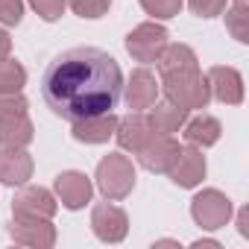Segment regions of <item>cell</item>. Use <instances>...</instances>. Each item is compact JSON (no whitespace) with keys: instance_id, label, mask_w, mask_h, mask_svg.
<instances>
[{"instance_id":"6da1fadb","label":"cell","mask_w":249,"mask_h":249,"mask_svg":"<svg viewBox=\"0 0 249 249\" xmlns=\"http://www.w3.org/2000/svg\"><path fill=\"white\" fill-rule=\"evenodd\" d=\"M123 91L120 65L97 47H73L56 56L41 76V97L47 108L68 120L108 114Z\"/></svg>"},{"instance_id":"7a4b0ae2","label":"cell","mask_w":249,"mask_h":249,"mask_svg":"<svg viewBox=\"0 0 249 249\" xmlns=\"http://www.w3.org/2000/svg\"><path fill=\"white\" fill-rule=\"evenodd\" d=\"M97 188L106 199H123L135 188V167L126 156L108 153L97 164Z\"/></svg>"},{"instance_id":"3957f363","label":"cell","mask_w":249,"mask_h":249,"mask_svg":"<svg viewBox=\"0 0 249 249\" xmlns=\"http://www.w3.org/2000/svg\"><path fill=\"white\" fill-rule=\"evenodd\" d=\"M164 94H167L170 103H176L182 108H205L208 100H211L208 79L199 73V68L164 76Z\"/></svg>"},{"instance_id":"277c9868","label":"cell","mask_w":249,"mask_h":249,"mask_svg":"<svg viewBox=\"0 0 249 249\" xmlns=\"http://www.w3.org/2000/svg\"><path fill=\"white\" fill-rule=\"evenodd\" d=\"M191 214H194L196 226H202V229H208V231L223 229V226L229 223V217H231V199H229L226 194L208 188V191H202V194L194 196Z\"/></svg>"},{"instance_id":"5b68a950","label":"cell","mask_w":249,"mask_h":249,"mask_svg":"<svg viewBox=\"0 0 249 249\" xmlns=\"http://www.w3.org/2000/svg\"><path fill=\"white\" fill-rule=\"evenodd\" d=\"M167 44V30L161 24H141L126 36V50L135 62H156Z\"/></svg>"},{"instance_id":"8992f818","label":"cell","mask_w":249,"mask_h":249,"mask_svg":"<svg viewBox=\"0 0 249 249\" xmlns=\"http://www.w3.org/2000/svg\"><path fill=\"white\" fill-rule=\"evenodd\" d=\"M91 229L103 243H120L129 231V217L123 208H117L111 202H100L91 211Z\"/></svg>"},{"instance_id":"52a82bcc","label":"cell","mask_w":249,"mask_h":249,"mask_svg":"<svg viewBox=\"0 0 249 249\" xmlns=\"http://www.w3.org/2000/svg\"><path fill=\"white\" fill-rule=\"evenodd\" d=\"M9 234L15 243L33 246V249H50L56 243V229L44 217H15L9 226Z\"/></svg>"},{"instance_id":"ba28073f","label":"cell","mask_w":249,"mask_h":249,"mask_svg":"<svg viewBox=\"0 0 249 249\" xmlns=\"http://www.w3.org/2000/svg\"><path fill=\"white\" fill-rule=\"evenodd\" d=\"M179 153H182L179 141H173L170 135H156L150 144H144L138 150V159H141V164L150 173H170V167L176 164Z\"/></svg>"},{"instance_id":"9c48e42d","label":"cell","mask_w":249,"mask_h":249,"mask_svg":"<svg viewBox=\"0 0 249 249\" xmlns=\"http://www.w3.org/2000/svg\"><path fill=\"white\" fill-rule=\"evenodd\" d=\"M114 138L123 150H132L138 153L144 144H150L156 138V129H153V123L147 114H126L123 120H117V129H114Z\"/></svg>"},{"instance_id":"30bf717a","label":"cell","mask_w":249,"mask_h":249,"mask_svg":"<svg viewBox=\"0 0 249 249\" xmlns=\"http://www.w3.org/2000/svg\"><path fill=\"white\" fill-rule=\"evenodd\" d=\"M56 194H59V199H62L65 208L76 211V208H82L85 202H91L94 185H91V179H88L85 173H79V170H65V173L56 176Z\"/></svg>"},{"instance_id":"8fae6325","label":"cell","mask_w":249,"mask_h":249,"mask_svg":"<svg viewBox=\"0 0 249 249\" xmlns=\"http://www.w3.org/2000/svg\"><path fill=\"white\" fill-rule=\"evenodd\" d=\"M170 179L179 188H196L205 179V156H202V150L194 147V144L191 147H182L176 164L170 167Z\"/></svg>"},{"instance_id":"7c38bea8","label":"cell","mask_w":249,"mask_h":249,"mask_svg":"<svg viewBox=\"0 0 249 249\" xmlns=\"http://www.w3.org/2000/svg\"><path fill=\"white\" fill-rule=\"evenodd\" d=\"M208 88H211V97H217L220 103L226 106H237L243 103V79L234 68H226V65H217L208 71Z\"/></svg>"},{"instance_id":"4fadbf2b","label":"cell","mask_w":249,"mask_h":249,"mask_svg":"<svg viewBox=\"0 0 249 249\" xmlns=\"http://www.w3.org/2000/svg\"><path fill=\"white\" fill-rule=\"evenodd\" d=\"M56 199H53V194L47 191V188H24L15 199H12V211H15V217H44V220H50L53 214H56Z\"/></svg>"},{"instance_id":"5bb4252c","label":"cell","mask_w":249,"mask_h":249,"mask_svg":"<svg viewBox=\"0 0 249 249\" xmlns=\"http://www.w3.org/2000/svg\"><path fill=\"white\" fill-rule=\"evenodd\" d=\"M159 100V82L156 73H150L147 68L132 71L129 82H126V106L129 108H150Z\"/></svg>"},{"instance_id":"9a60e30c","label":"cell","mask_w":249,"mask_h":249,"mask_svg":"<svg viewBox=\"0 0 249 249\" xmlns=\"http://www.w3.org/2000/svg\"><path fill=\"white\" fill-rule=\"evenodd\" d=\"M117 129V117L108 111V114H94V117H85V120H76L73 123V138L82 141V144H106Z\"/></svg>"},{"instance_id":"2e32d148","label":"cell","mask_w":249,"mask_h":249,"mask_svg":"<svg viewBox=\"0 0 249 249\" xmlns=\"http://www.w3.org/2000/svg\"><path fill=\"white\" fill-rule=\"evenodd\" d=\"M33 176V159L24 150H12L3 147L0 150V182L3 185H24Z\"/></svg>"},{"instance_id":"e0dca14e","label":"cell","mask_w":249,"mask_h":249,"mask_svg":"<svg viewBox=\"0 0 249 249\" xmlns=\"http://www.w3.org/2000/svg\"><path fill=\"white\" fill-rule=\"evenodd\" d=\"M220 135H223V126H220V120L211 117V114H199L194 120H185V138H188V144H194L199 150L202 147H214L220 141Z\"/></svg>"},{"instance_id":"ac0fdd59","label":"cell","mask_w":249,"mask_h":249,"mask_svg":"<svg viewBox=\"0 0 249 249\" xmlns=\"http://www.w3.org/2000/svg\"><path fill=\"white\" fill-rule=\"evenodd\" d=\"M156 62H159V73H161V76L199 68V65H196V53H194L188 44H164V50L159 53Z\"/></svg>"},{"instance_id":"d6986e66","label":"cell","mask_w":249,"mask_h":249,"mask_svg":"<svg viewBox=\"0 0 249 249\" xmlns=\"http://www.w3.org/2000/svg\"><path fill=\"white\" fill-rule=\"evenodd\" d=\"M153 114H150V123H153V129L156 135H173L185 126V120H188V108L176 106V103H153Z\"/></svg>"},{"instance_id":"ffe728a7","label":"cell","mask_w":249,"mask_h":249,"mask_svg":"<svg viewBox=\"0 0 249 249\" xmlns=\"http://www.w3.org/2000/svg\"><path fill=\"white\" fill-rule=\"evenodd\" d=\"M33 141V123L27 114L15 117V120H0V144L12 147V150H24Z\"/></svg>"},{"instance_id":"44dd1931","label":"cell","mask_w":249,"mask_h":249,"mask_svg":"<svg viewBox=\"0 0 249 249\" xmlns=\"http://www.w3.org/2000/svg\"><path fill=\"white\" fill-rule=\"evenodd\" d=\"M27 82V71L24 65H18L15 59H3L0 62V94H15L21 91Z\"/></svg>"},{"instance_id":"7402d4cb","label":"cell","mask_w":249,"mask_h":249,"mask_svg":"<svg viewBox=\"0 0 249 249\" xmlns=\"http://www.w3.org/2000/svg\"><path fill=\"white\" fill-rule=\"evenodd\" d=\"M226 27L237 41H249V3L234 0V9L226 15Z\"/></svg>"},{"instance_id":"603a6c76","label":"cell","mask_w":249,"mask_h":249,"mask_svg":"<svg viewBox=\"0 0 249 249\" xmlns=\"http://www.w3.org/2000/svg\"><path fill=\"white\" fill-rule=\"evenodd\" d=\"M141 6L147 15L167 21V18H176L182 12V0H141Z\"/></svg>"},{"instance_id":"cb8c5ba5","label":"cell","mask_w":249,"mask_h":249,"mask_svg":"<svg viewBox=\"0 0 249 249\" xmlns=\"http://www.w3.org/2000/svg\"><path fill=\"white\" fill-rule=\"evenodd\" d=\"M21 114H27V100L21 97V91L0 94V120H15Z\"/></svg>"},{"instance_id":"d4e9b609","label":"cell","mask_w":249,"mask_h":249,"mask_svg":"<svg viewBox=\"0 0 249 249\" xmlns=\"http://www.w3.org/2000/svg\"><path fill=\"white\" fill-rule=\"evenodd\" d=\"M68 3L79 18H103L111 6V0H68Z\"/></svg>"},{"instance_id":"484cf974","label":"cell","mask_w":249,"mask_h":249,"mask_svg":"<svg viewBox=\"0 0 249 249\" xmlns=\"http://www.w3.org/2000/svg\"><path fill=\"white\" fill-rule=\"evenodd\" d=\"M24 18V0H0V24L15 27Z\"/></svg>"},{"instance_id":"4316f807","label":"cell","mask_w":249,"mask_h":249,"mask_svg":"<svg viewBox=\"0 0 249 249\" xmlns=\"http://www.w3.org/2000/svg\"><path fill=\"white\" fill-rule=\"evenodd\" d=\"M30 6L44 18V21H59L65 12V0H30Z\"/></svg>"},{"instance_id":"83f0119b","label":"cell","mask_w":249,"mask_h":249,"mask_svg":"<svg viewBox=\"0 0 249 249\" xmlns=\"http://www.w3.org/2000/svg\"><path fill=\"white\" fill-rule=\"evenodd\" d=\"M188 6L199 18H214V15H220L226 9V0H188Z\"/></svg>"},{"instance_id":"f1b7e54d","label":"cell","mask_w":249,"mask_h":249,"mask_svg":"<svg viewBox=\"0 0 249 249\" xmlns=\"http://www.w3.org/2000/svg\"><path fill=\"white\" fill-rule=\"evenodd\" d=\"M9 50H12V38H9L6 30H0V62L9 59Z\"/></svg>"},{"instance_id":"f546056e","label":"cell","mask_w":249,"mask_h":249,"mask_svg":"<svg viewBox=\"0 0 249 249\" xmlns=\"http://www.w3.org/2000/svg\"><path fill=\"white\" fill-rule=\"evenodd\" d=\"M237 229H240L243 237H249V208H240V214H237Z\"/></svg>"},{"instance_id":"4dcf8cb0","label":"cell","mask_w":249,"mask_h":249,"mask_svg":"<svg viewBox=\"0 0 249 249\" xmlns=\"http://www.w3.org/2000/svg\"><path fill=\"white\" fill-rule=\"evenodd\" d=\"M194 249H220V243L217 240H196Z\"/></svg>"}]
</instances>
